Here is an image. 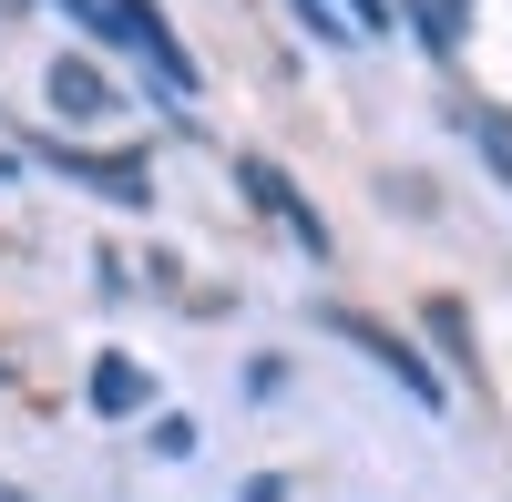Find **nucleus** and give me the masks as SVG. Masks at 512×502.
Wrapping results in <instances>:
<instances>
[{
    "instance_id": "obj_1",
    "label": "nucleus",
    "mask_w": 512,
    "mask_h": 502,
    "mask_svg": "<svg viewBox=\"0 0 512 502\" xmlns=\"http://www.w3.org/2000/svg\"><path fill=\"white\" fill-rule=\"evenodd\" d=\"M318 318H328V339H349L359 359H379V369H390L410 410H431V421H451V390H441V369L420 359V349L400 339V328H379V318H359V308H318Z\"/></svg>"
},
{
    "instance_id": "obj_2",
    "label": "nucleus",
    "mask_w": 512,
    "mask_h": 502,
    "mask_svg": "<svg viewBox=\"0 0 512 502\" xmlns=\"http://www.w3.org/2000/svg\"><path fill=\"white\" fill-rule=\"evenodd\" d=\"M236 195H246L256 216H267V226L297 246V257H328V246H338V236H328V216H318V205H308V195H297V185L277 175L267 154H236Z\"/></svg>"
},
{
    "instance_id": "obj_3",
    "label": "nucleus",
    "mask_w": 512,
    "mask_h": 502,
    "mask_svg": "<svg viewBox=\"0 0 512 502\" xmlns=\"http://www.w3.org/2000/svg\"><path fill=\"white\" fill-rule=\"evenodd\" d=\"M103 11H113V31H123V41H134V52L154 62V82H164V93H175V103H195V93H205V72H195V52L175 41V21H164L154 0H103Z\"/></svg>"
},
{
    "instance_id": "obj_4",
    "label": "nucleus",
    "mask_w": 512,
    "mask_h": 502,
    "mask_svg": "<svg viewBox=\"0 0 512 502\" xmlns=\"http://www.w3.org/2000/svg\"><path fill=\"white\" fill-rule=\"evenodd\" d=\"M52 175H72V185H93V195H113V205H154V175L144 164H123V154H82V144H31Z\"/></svg>"
},
{
    "instance_id": "obj_5",
    "label": "nucleus",
    "mask_w": 512,
    "mask_h": 502,
    "mask_svg": "<svg viewBox=\"0 0 512 502\" xmlns=\"http://www.w3.org/2000/svg\"><path fill=\"white\" fill-rule=\"evenodd\" d=\"M154 400H164V390H154V369H144V359H123V349L93 359V410H103V421H144Z\"/></svg>"
},
{
    "instance_id": "obj_6",
    "label": "nucleus",
    "mask_w": 512,
    "mask_h": 502,
    "mask_svg": "<svg viewBox=\"0 0 512 502\" xmlns=\"http://www.w3.org/2000/svg\"><path fill=\"white\" fill-rule=\"evenodd\" d=\"M41 93H52V113H62V123H103V113H113V82H103V62H72V52L52 62V82H41Z\"/></svg>"
},
{
    "instance_id": "obj_7",
    "label": "nucleus",
    "mask_w": 512,
    "mask_h": 502,
    "mask_svg": "<svg viewBox=\"0 0 512 502\" xmlns=\"http://www.w3.org/2000/svg\"><path fill=\"white\" fill-rule=\"evenodd\" d=\"M461 134L482 144V164H492L502 195H512V113H502V103H482V93H461Z\"/></svg>"
},
{
    "instance_id": "obj_8",
    "label": "nucleus",
    "mask_w": 512,
    "mask_h": 502,
    "mask_svg": "<svg viewBox=\"0 0 512 502\" xmlns=\"http://www.w3.org/2000/svg\"><path fill=\"white\" fill-rule=\"evenodd\" d=\"M420 318H431V339H441V359H461V369H472V308H461V298H431Z\"/></svg>"
},
{
    "instance_id": "obj_9",
    "label": "nucleus",
    "mask_w": 512,
    "mask_h": 502,
    "mask_svg": "<svg viewBox=\"0 0 512 502\" xmlns=\"http://www.w3.org/2000/svg\"><path fill=\"white\" fill-rule=\"evenodd\" d=\"M287 21H297V31H318L328 52H359V31L338 21V0H287Z\"/></svg>"
},
{
    "instance_id": "obj_10",
    "label": "nucleus",
    "mask_w": 512,
    "mask_h": 502,
    "mask_svg": "<svg viewBox=\"0 0 512 502\" xmlns=\"http://www.w3.org/2000/svg\"><path fill=\"white\" fill-rule=\"evenodd\" d=\"M461 11H472V0H410V21L431 31V52H461Z\"/></svg>"
},
{
    "instance_id": "obj_11",
    "label": "nucleus",
    "mask_w": 512,
    "mask_h": 502,
    "mask_svg": "<svg viewBox=\"0 0 512 502\" xmlns=\"http://www.w3.org/2000/svg\"><path fill=\"white\" fill-rule=\"evenodd\" d=\"M338 21H349L359 41H379V31H390V0H338Z\"/></svg>"
},
{
    "instance_id": "obj_12",
    "label": "nucleus",
    "mask_w": 512,
    "mask_h": 502,
    "mask_svg": "<svg viewBox=\"0 0 512 502\" xmlns=\"http://www.w3.org/2000/svg\"><path fill=\"white\" fill-rule=\"evenodd\" d=\"M154 451H164V462H185V451H195V421H185V410H164V421H154Z\"/></svg>"
},
{
    "instance_id": "obj_13",
    "label": "nucleus",
    "mask_w": 512,
    "mask_h": 502,
    "mask_svg": "<svg viewBox=\"0 0 512 502\" xmlns=\"http://www.w3.org/2000/svg\"><path fill=\"white\" fill-rule=\"evenodd\" d=\"M52 11H72L82 31H113V11H103V0H52Z\"/></svg>"
},
{
    "instance_id": "obj_14",
    "label": "nucleus",
    "mask_w": 512,
    "mask_h": 502,
    "mask_svg": "<svg viewBox=\"0 0 512 502\" xmlns=\"http://www.w3.org/2000/svg\"><path fill=\"white\" fill-rule=\"evenodd\" d=\"M21 11H31V0H0V31H11V21H21Z\"/></svg>"
},
{
    "instance_id": "obj_15",
    "label": "nucleus",
    "mask_w": 512,
    "mask_h": 502,
    "mask_svg": "<svg viewBox=\"0 0 512 502\" xmlns=\"http://www.w3.org/2000/svg\"><path fill=\"white\" fill-rule=\"evenodd\" d=\"M0 502H31V492H21V482H0Z\"/></svg>"
},
{
    "instance_id": "obj_16",
    "label": "nucleus",
    "mask_w": 512,
    "mask_h": 502,
    "mask_svg": "<svg viewBox=\"0 0 512 502\" xmlns=\"http://www.w3.org/2000/svg\"><path fill=\"white\" fill-rule=\"evenodd\" d=\"M0 390H11V359H0Z\"/></svg>"
}]
</instances>
